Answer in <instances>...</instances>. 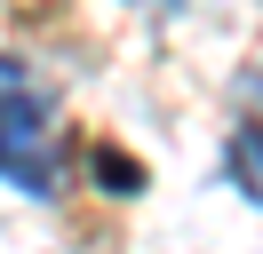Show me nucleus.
Here are the masks:
<instances>
[{
    "label": "nucleus",
    "instance_id": "1",
    "mask_svg": "<svg viewBox=\"0 0 263 254\" xmlns=\"http://www.w3.org/2000/svg\"><path fill=\"white\" fill-rule=\"evenodd\" d=\"M56 103L24 79L16 56H0V175L32 199H56V175H64V143L48 135Z\"/></svg>",
    "mask_w": 263,
    "mask_h": 254
},
{
    "label": "nucleus",
    "instance_id": "2",
    "mask_svg": "<svg viewBox=\"0 0 263 254\" xmlns=\"http://www.w3.org/2000/svg\"><path fill=\"white\" fill-rule=\"evenodd\" d=\"M223 167H231V183H239L247 199L263 206V127H239V135H231V151H223Z\"/></svg>",
    "mask_w": 263,
    "mask_h": 254
},
{
    "label": "nucleus",
    "instance_id": "3",
    "mask_svg": "<svg viewBox=\"0 0 263 254\" xmlns=\"http://www.w3.org/2000/svg\"><path fill=\"white\" fill-rule=\"evenodd\" d=\"M96 183H104V190H144V167L120 159V151H96Z\"/></svg>",
    "mask_w": 263,
    "mask_h": 254
}]
</instances>
